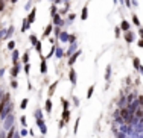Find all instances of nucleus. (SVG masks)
<instances>
[{
    "mask_svg": "<svg viewBox=\"0 0 143 138\" xmlns=\"http://www.w3.org/2000/svg\"><path fill=\"white\" fill-rule=\"evenodd\" d=\"M69 79L72 81V83H73V85L76 83V72H75L73 68H72V70H70V73H69Z\"/></svg>",
    "mask_w": 143,
    "mask_h": 138,
    "instance_id": "obj_10",
    "label": "nucleus"
},
{
    "mask_svg": "<svg viewBox=\"0 0 143 138\" xmlns=\"http://www.w3.org/2000/svg\"><path fill=\"white\" fill-rule=\"evenodd\" d=\"M29 27H31V23L28 21V18H24L23 20V24H22V32H26Z\"/></svg>",
    "mask_w": 143,
    "mask_h": 138,
    "instance_id": "obj_14",
    "label": "nucleus"
},
{
    "mask_svg": "<svg viewBox=\"0 0 143 138\" xmlns=\"http://www.w3.org/2000/svg\"><path fill=\"white\" fill-rule=\"evenodd\" d=\"M58 38H60L62 43H66V41L69 40V33H67L66 31H61V32H60V36H58Z\"/></svg>",
    "mask_w": 143,
    "mask_h": 138,
    "instance_id": "obj_12",
    "label": "nucleus"
},
{
    "mask_svg": "<svg viewBox=\"0 0 143 138\" xmlns=\"http://www.w3.org/2000/svg\"><path fill=\"white\" fill-rule=\"evenodd\" d=\"M126 100H128V103H132V100H136V97H134V94H129Z\"/></svg>",
    "mask_w": 143,
    "mask_h": 138,
    "instance_id": "obj_34",
    "label": "nucleus"
},
{
    "mask_svg": "<svg viewBox=\"0 0 143 138\" xmlns=\"http://www.w3.org/2000/svg\"><path fill=\"white\" fill-rule=\"evenodd\" d=\"M26 105H28V99H24L23 102H22V105H20V106H22V109H24V108H26Z\"/></svg>",
    "mask_w": 143,
    "mask_h": 138,
    "instance_id": "obj_39",
    "label": "nucleus"
},
{
    "mask_svg": "<svg viewBox=\"0 0 143 138\" xmlns=\"http://www.w3.org/2000/svg\"><path fill=\"white\" fill-rule=\"evenodd\" d=\"M62 118H64V122L69 120V109H64V114H62Z\"/></svg>",
    "mask_w": 143,
    "mask_h": 138,
    "instance_id": "obj_27",
    "label": "nucleus"
},
{
    "mask_svg": "<svg viewBox=\"0 0 143 138\" xmlns=\"http://www.w3.org/2000/svg\"><path fill=\"white\" fill-rule=\"evenodd\" d=\"M12 137H14V129L11 128V131L8 132V137H6V138H12Z\"/></svg>",
    "mask_w": 143,
    "mask_h": 138,
    "instance_id": "obj_40",
    "label": "nucleus"
},
{
    "mask_svg": "<svg viewBox=\"0 0 143 138\" xmlns=\"http://www.w3.org/2000/svg\"><path fill=\"white\" fill-rule=\"evenodd\" d=\"M110 76H111V67L108 65V67H107V70H105V79L108 81V79H110Z\"/></svg>",
    "mask_w": 143,
    "mask_h": 138,
    "instance_id": "obj_23",
    "label": "nucleus"
},
{
    "mask_svg": "<svg viewBox=\"0 0 143 138\" xmlns=\"http://www.w3.org/2000/svg\"><path fill=\"white\" fill-rule=\"evenodd\" d=\"M28 61H29V53L26 52V53L23 55V62H24V64H28Z\"/></svg>",
    "mask_w": 143,
    "mask_h": 138,
    "instance_id": "obj_33",
    "label": "nucleus"
},
{
    "mask_svg": "<svg viewBox=\"0 0 143 138\" xmlns=\"http://www.w3.org/2000/svg\"><path fill=\"white\" fill-rule=\"evenodd\" d=\"M75 18H76V15H75L73 12H72V14H69V21H73Z\"/></svg>",
    "mask_w": 143,
    "mask_h": 138,
    "instance_id": "obj_38",
    "label": "nucleus"
},
{
    "mask_svg": "<svg viewBox=\"0 0 143 138\" xmlns=\"http://www.w3.org/2000/svg\"><path fill=\"white\" fill-rule=\"evenodd\" d=\"M14 31H15V29H14V26H9V27H8V29H6V35H5V40H9L11 36H12V33H14Z\"/></svg>",
    "mask_w": 143,
    "mask_h": 138,
    "instance_id": "obj_13",
    "label": "nucleus"
},
{
    "mask_svg": "<svg viewBox=\"0 0 143 138\" xmlns=\"http://www.w3.org/2000/svg\"><path fill=\"white\" fill-rule=\"evenodd\" d=\"M46 111H47V112L52 111V102H50L49 99H47V102H46Z\"/></svg>",
    "mask_w": 143,
    "mask_h": 138,
    "instance_id": "obj_25",
    "label": "nucleus"
},
{
    "mask_svg": "<svg viewBox=\"0 0 143 138\" xmlns=\"http://www.w3.org/2000/svg\"><path fill=\"white\" fill-rule=\"evenodd\" d=\"M55 55H56V58H62V56H64V49L55 47Z\"/></svg>",
    "mask_w": 143,
    "mask_h": 138,
    "instance_id": "obj_16",
    "label": "nucleus"
},
{
    "mask_svg": "<svg viewBox=\"0 0 143 138\" xmlns=\"http://www.w3.org/2000/svg\"><path fill=\"white\" fill-rule=\"evenodd\" d=\"M52 31H53V23L52 24H47V27L44 29V32H43V36L46 38V36H49L50 33H52Z\"/></svg>",
    "mask_w": 143,
    "mask_h": 138,
    "instance_id": "obj_9",
    "label": "nucleus"
},
{
    "mask_svg": "<svg viewBox=\"0 0 143 138\" xmlns=\"http://www.w3.org/2000/svg\"><path fill=\"white\" fill-rule=\"evenodd\" d=\"M11 85H12V88H17V85H18V83H17L15 81H12V83H11Z\"/></svg>",
    "mask_w": 143,
    "mask_h": 138,
    "instance_id": "obj_49",
    "label": "nucleus"
},
{
    "mask_svg": "<svg viewBox=\"0 0 143 138\" xmlns=\"http://www.w3.org/2000/svg\"><path fill=\"white\" fill-rule=\"evenodd\" d=\"M131 2H132L131 5H134V6H138V2H137V0H131Z\"/></svg>",
    "mask_w": 143,
    "mask_h": 138,
    "instance_id": "obj_50",
    "label": "nucleus"
},
{
    "mask_svg": "<svg viewBox=\"0 0 143 138\" xmlns=\"http://www.w3.org/2000/svg\"><path fill=\"white\" fill-rule=\"evenodd\" d=\"M50 12H52V15L58 12V8H56V5H52V6H50Z\"/></svg>",
    "mask_w": 143,
    "mask_h": 138,
    "instance_id": "obj_28",
    "label": "nucleus"
},
{
    "mask_svg": "<svg viewBox=\"0 0 143 138\" xmlns=\"http://www.w3.org/2000/svg\"><path fill=\"white\" fill-rule=\"evenodd\" d=\"M138 70H140V72L143 73V67H142V65H140V67H138Z\"/></svg>",
    "mask_w": 143,
    "mask_h": 138,
    "instance_id": "obj_53",
    "label": "nucleus"
},
{
    "mask_svg": "<svg viewBox=\"0 0 143 138\" xmlns=\"http://www.w3.org/2000/svg\"><path fill=\"white\" fill-rule=\"evenodd\" d=\"M29 41H31V44H33V46H35L37 43H38V38H37V36H35V35L32 33V35L29 36Z\"/></svg>",
    "mask_w": 143,
    "mask_h": 138,
    "instance_id": "obj_22",
    "label": "nucleus"
},
{
    "mask_svg": "<svg viewBox=\"0 0 143 138\" xmlns=\"http://www.w3.org/2000/svg\"><path fill=\"white\" fill-rule=\"evenodd\" d=\"M93 90H94V87H90V90H88V93H87V97H88V99H90L91 94H93Z\"/></svg>",
    "mask_w": 143,
    "mask_h": 138,
    "instance_id": "obj_35",
    "label": "nucleus"
},
{
    "mask_svg": "<svg viewBox=\"0 0 143 138\" xmlns=\"http://www.w3.org/2000/svg\"><path fill=\"white\" fill-rule=\"evenodd\" d=\"M24 72H26V73H29V64H26V65H24Z\"/></svg>",
    "mask_w": 143,
    "mask_h": 138,
    "instance_id": "obj_51",
    "label": "nucleus"
},
{
    "mask_svg": "<svg viewBox=\"0 0 143 138\" xmlns=\"http://www.w3.org/2000/svg\"><path fill=\"white\" fill-rule=\"evenodd\" d=\"M62 2H64V3H70V0H62Z\"/></svg>",
    "mask_w": 143,
    "mask_h": 138,
    "instance_id": "obj_55",
    "label": "nucleus"
},
{
    "mask_svg": "<svg viewBox=\"0 0 143 138\" xmlns=\"http://www.w3.org/2000/svg\"><path fill=\"white\" fill-rule=\"evenodd\" d=\"M55 87H56V82L53 83L52 87H50V90H49V94H53V91H55Z\"/></svg>",
    "mask_w": 143,
    "mask_h": 138,
    "instance_id": "obj_37",
    "label": "nucleus"
},
{
    "mask_svg": "<svg viewBox=\"0 0 143 138\" xmlns=\"http://www.w3.org/2000/svg\"><path fill=\"white\" fill-rule=\"evenodd\" d=\"M18 72H20V65H18V64H15L14 67H12V70H11V74L15 77L17 74H18Z\"/></svg>",
    "mask_w": 143,
    "mask_h": 138,
    "instance_id": "obj_17",
    "label": "nucleus"
},
{
    "mask_svg": "<svg viewBox=\"0 0 143 138\" xmlns=\"http://www.w3.org/2000/svg\"><path fill=\"white\" fill-rule=\"evenodd\" d=\"M53 5H60V3H62V0H52Z\"/></svg>",
    "mask_w": 143,
    "mask_h": 138,
    "instance_id": "obj_47",
    "label": "nucleus"
},
{
    "mask_svg": "<svg viewBox=\"0 0 143 138\" xmlns=\"http://www.w3.org/2000/svg\"><path fill=\"white\" fill-rule=\"evenodd\" d=\"M125 6H126V8H131V0H125Z\"/></svg>",
    "mask_w": 143,
    "mask_h": 138,
    "instance_id": "obj_41",
    "label": "nucleus"
},
{
    "mask_svg": "<svg viewBox=\"0 0 143 138\" xmlns=\"http://www.w3.org/2000/svg\"><path fill=\"white\" fill-rule=\"evenodd\" d=\"M81 18H82V20H87V18H88V6H87V5L84 6L82 11H81Z\"/></svg>",
    "mask_w": 143,
    "mask_h": 138,
    "instance_id": "obj_11",
    "label": "nucleus"
},
{
    "mask_svg": "<svg viewBox=\"0 0 143 138\" xmlns=\"http://www.w3.org/2000/svg\"><path fill=\"white\" fill-rule=\"evenodd\" d=\"M52 23H53V26H58V27H62V26L66 24L60 12H56V14H53V15H52Z\"/></svg>",
    "mask_w": 143,
    "mask_h": 138,
    "instance_id": "obj_1",
    "label": "nucleus"
},
{
    "mask_svg": "<svg viewBox=\"0 0 143 138\" xmlns=\"http://www.w3.org/2000/svg\"><path fill=\"white\" fill-rule=\"evenodd\" d=\"M76 50H78V43H72V44H70V47H69V50L66 52V55L72 56V55H73L75 52H76Z\"/></svg>",
    "mask_w": 143,
    "mask_h": 138,
    "instance_id": "obj_7",
    "label": "nucleus"
},
{
    "mask_svg": "<svg viewBox=\"0 0 143 138\" xmlns=\"http://www.w3.org/2000/svg\"><path fill=\"white\" fill-rule=\"evenodd\" d=\"M132 23L136 24L137 27H140V20H138V17H137L136 14H132Z\"/></svg>",
    "mask_w": 143,
    "mask_h": 138,
    "instance_id": "obj_20",
    "label": "nucleus"
},
{
    "mask_svg": "<svg viewBox=\"0 0 143 138\" xmlns=\"http://www.w3.org/2000/svg\"><path fill=\"white\" fill-rule=\"evenodd\" d=\"M136 117H137V118H143V106L140 108V109L136 111Z\"/></svg>",
    "mask_w": 143,
    "mask_h": 138,
    "instance_id": "obj_24",
    "label": "nucleus"
},
{
    "mask_svg": "<svg viewBox=\"0 0 143 138\" xmlns=\"http://www.w3.org/2000/svg\"><path fill=\"white\" fill-rule=\"evenodd\" d=\"M138 35H140L142 40H143V27H138Z\"/></svg>",
    "mask_w": 143,
    "mask_h": 138,
    "instance_id": "obj_45",
    "label": "nucleus"
},
{
    "mask_svg": "<svg viewBox=\"0 0 143 138\" xmlns=\"http://www.w3.org/2000/svg\"><path fill=\"white\" fill-rule=\"evenodd\" d=\"M5 3H6V0H0V11L5 9Z\"/></svg>",
    "mask_w": 143,
    "mask_h": 138,
    "instance_id": "obj_36",
    "label": "nucleus"
},
{
    "mask_svg": "<svg viewBox=\"0 0 143 138\" xmlns=\"http://www.w3.org/2000/svg\"><path fill=\"white\" fill-rule=\"evenodd\" d=\"M138 105L143 106V96H140V97H138Z\"/></svg>",
    "mask_w": 143,
    "mask_h": 138,
    "instance_id": "obj_43",
    "label": "nucleus"
},
{
    "mask_svg": "<svg viewBox=\"0 0 143 138\" xmlns=\"http://www.w3.org/2000/svg\"><path fill=\"white\" fill-rule=\"evenodd\" d=\"M120 31H123V32L131 31V24H129L126 20H122V23H120Z\"/></svg>",
    "mask_w": 143,
    "mask_h": 138,
    "instance_id": "obj_8",
    "label": "nucleus"
},
{
    "mask_svg": "<svg viewBox=\"0 0 143 138\" xmlns=\"http://www.w3.org/2000/svg\"><path fill=\"white\" fill-rule=\"evenodd\" d=\"M26 18H28V21L29 23H33V21H35V18H37V8H33V9H31V12H29V15L26 17Z\"/></svg>",
    "mask_w": 143,
    "mask_h": 138,
    "instance_id": "obj_4",
    "label": "nucleus"
},
{
    "mask_svg": "<svg viewBox=\"0 0 143 138\" xmlns=\"http://www.w3.org/2000/svg\"><path fill=\"white\" fill-rule=\"evenodd\" d=\"M137 46H138V47H143V40H142V38L137 41Z\"/></svg>",
    "mask_w": 143,
    "mask_h": 138,
    "instance_id": "obj_44",
    "label": "nucleus"
},
{
    "mask_svg": "<svg viewBox=\"0 0 143 138\" xmlns=\"http://www.w3.org/2000/svg\"><path fill=\"white\" fill-rule=\"evenodd\" d=\"M120 117L129 123V109H128V108H122V109H120Z\"/></svg>",
    "mask_w": 143,
    "mask_h": 138,
    "instance_id": "obj_5",
    "label": "nucleus"
},
{
    "mask_svg": "<svg viewBox=\"0 0 143 138\" xmlns=\"http://www.w3.org/2000/svg\"><path fill=\"white\" fill-rule=\"evenodd\" d=\"M114 35H116V38H119V36H120V27L119 26L114 27Z\"/></svg>",
    "mask_w": 143,
    "mask_h": 138,
    "instance_id": "obj_26",
    "label": "nucleus"
},
{
    "mask_svg": "<svg viewBox=\"0 0 143 138\" xmlns=\"http://www.w3.org/2000/svg\"><path fill=\"white\" fill-rule=\"evenodd\" d=\"M5 35H6V29H2L0 31V40H5Z\"/></svg>",
    "mask_w": 143,
    "mask_h": 138,
    "instance_id": "obj_32",
    "label": "nucleus"
},
{
    "mask_svg": "<svg viewBox=\"0 0 143 138\" xmlns=\"http://www.w3.org/2000/svg\"><path fill=\"white\" fill-rule=\"evenodd\" d=\"M69 43L72 44V43H76V35H75V33H69Z\"/></svg>",
    "mask_w": 143,
    "mask_h": 138,
    "instance_id": "obj_21",
    "label": "nucleus"
},
{
    "mask_svg": "<svg viewBox=\"0 0 143 138\" xmlns=\"http://www.w3.org/2000/svg\"><path fill=\"white\" fill-rule=\"evenodd\" d=\"M62 105H64V109H67V108H69V102H67V100H62Z\"/></svg>",
    "mask_w": 143,
    "mask_h": 138,
    "instance_id": "obj_42",
    "label": "nucleus"
},
{
    "mask_svg": "<svg viewBox=\"0 0 143 138\" xmlns=\"http://www.w3.org/2000/svg\"><path fill=\"white\" fill-rule=\"evenodd\" d=\"M11 111H12V103L8 102V103H6V106H5V109H3V112L0 114V117H8Z\"/></svg>",
    "mask_w": 143,
    "mask_h": 138,
    "instance_id": "obj_6",
    "label": "nucleus"
},
{
    "mask_svg": "<svg viewBox=\"0 0 143 138\" xmlns=\"http://www.w3.org/2000/svg\"><path fill=\"white\" fill-rule=\"evenodd\" d=\"M12 138H18V137H17V135H15V137H12Z\"/></svg>",
    "mask_w": 143,
    "mask_h": 138,
    "instance_id": "obj_56",
    "label": "nucleus"
},
{
    "mask_svg": "<svg viewBox=\"0 0 143 138\" xmlns=\"http://www.w3.org/2000/svg\"><path fill=\"white\" fill-rule=\"evenodd\" d=\"M14 47H15V43H14V41H9V43H8V49L14 50Z\"/></svg>",
    "mask_w": 143,
    "mask_h": 138,
    "instance_id": "obj_31",
    "label": "nucleus"
},
{
    "mask_svg": "<svg viewBox=\"0 0 143 138\" xmlns=\"http://www.w3.org/2000/svg\"><path fill=\"white\" fill-rule=\"evenodd\" d=\"M134 67L138 70V67H140V61H138V58H134Z\"/></svg>",
    "mask_w": 143,
    "mask_h": 138,
    "instance_id": "obj_30",
    "label": "nucleus"
},
{
    "mask_svg": "<svg viewBox=\"0 0 143 138\" xmlns=\"http://www.w3.org/2000/svg\"><path fill=\"white\" fill-rule=\"evenodd\" d=\"M41 73H46V70H47V64H46V58H41Z\"/></svg>",
    "mask_w": 143,
    "mask_h": 138,
    "instance_id": "obj_19",
    "label": "nucleus"
},
{
    "mask_svg": "<svg viewBox=\"0 0 143 138\" xmlns=\"http://www.w3.org/2000/svg\"><path fill=\"white\" fill-rule=\"evenodd\" d=\"M32 2H33V0H31L29 3H26V9H31V6H32Z\"/></svg>",
    "mask_w": 143,
    "mask_h": 138,
    "instance_id": "obj_46",
    "label": "nucleus"
},
{
    "mask_svg": "<svg viewBox=\"0 0 143 138\" xmlns=\"http://www.w3.org/2000/svg\"><path fill=\"white\" fill-rule=\"evenodd\" d=\"M35 49H37V52H38L40 55H41V41H38V43L35 44Z\"/></svg>",
    "mask_w": 143,
    "mask_h": 138,
    "instance_id": "obj_29",
    "label": "nucleus"
},
{
    "mask_svg": "<svg viewBox=\"0 0 143 138\" xmlns=\"http://www.w3.org/2000/svg\"><path fill=\"white\" fill-rule=\"evenodd\" d=\"M12 122H14V117H12V115H8L6 123H5V128H6V129H9V128L12 126Z\"/></svg>",
    "mask_w": 143,
    "mask_h": 138,
    "instance_id": "obj_15",
    "label": "nucleus"
},
{
    "mask_svg": "<svg viewBox=\"0 0 143 138\" xmlns=\"http://www.w3.org/2000/svg\"><path fill=\"white\" fill-rule=\"evenodd\" d=\"M12 61H14V62H12V64H18V52H17V50H12Z\"/></svg>",
    "mask_w": 143,
    "mask_h": 138,
    "instance_id": "obj_18",
    "label": "nucleus"
},
{
    "mask_svg": "<svg viewBox=\"0 0 143 138\" xmlns=\"http://www.w3.org/2000/svg\"><path fill=\"white\" fill-rule=\"evenodd\" d=\"M17 2H18V0H11V3H17Z\"/></svg>",
    "mask_w": 143,
    "mask_h": 138,
    "instance_id": "obj_54",
    "label": "nucleus"
},
{
    "mask_svg": "<svg viewBox=\"0 0 143 138\" xmlns=\"http://www.w3.org/2000/svg\"><path fill=\"white\" fill-rule=\"evenodd\" d=\"M20 122H22V124H26V117H22V118H20Z\"/></svg>",
    "mask_w": 143,
    "mask_h": 138,
    "instance_id": "obj_48",
    "label": "nucleus"
},
{
    "mask_svg": "<svg viewBox=\"0 0 143 138\" xmlns=\"http://www.w3.org/2000/svg\"><path fill=\"white\" fill-rule=\"evenodd\" d=\"M73 102H75V105H79V100L76 97H73Z\"/></svg>",
    "mask_w": 143,
    "mask_h": 138,
    "instance_id": "obj_52",
    "label": "nucleus"
},
{
    "mask_svg": "<svg viewBox=\"0 0 143 138\" xmlns=\"http://www.w3.org/2000/svg\"><path fill=\"white\" fill-rule=\"evenodd\" d=\"M81 53H82V52H81V50H76V52H75V53H73V55H72V56H70V59H69V65H70V67H72V65H73V64H75V62H76V59H78V58H79V56H81Z\"/></svg>",
    "mask_w": 143,
    "mask_h": 138,
    "instance_id": "obj_3",
    "label": "nucleus"
},
{
    "mask_svg": "<svg viewBox=\"0 0 143 138\" xmlns=\"http://www.w3.org/2000/svg\"><path fill=\"white\" fill-rule=\"evenodd\" d=\"M134 40H136V33H134L132 31H128V32H125V41H126L128 44H131Z\"/></svg>",
    "mask_w": 143,
    "mask_h": 138,
    "instance_id": "obj_2",
    "label": "nucleus"
}]
</instances>
